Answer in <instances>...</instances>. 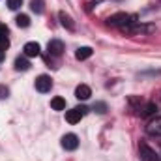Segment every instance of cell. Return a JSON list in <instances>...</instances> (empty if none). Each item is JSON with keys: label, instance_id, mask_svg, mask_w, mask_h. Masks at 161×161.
<instances>
[{"label": "cell", "instance_id": "cell-1", "mask_svg": "<svg viewBox=\"0 0 161 161\" xmlns=\"http://www.w3.org/2000/svg\"><path fill=\"white\" fill-rule=\"evenodd\" d=\"M107 23H109V26H116V28L125 30V28H129L131 25H135V23H139V21H137V15L116 13V15H111V17L107 19Z\"/></svg>", "mask_w": 161, "mask_h": 161}, {"label": "cell", "instance_id": "cell-2", "mask_svg": "<svg viewBox=\"0 0 161 161\" xmlns=\"http://www.w3.org/2000/svg\"><path fill=\"white\" fill-rule=\"evenodd\" d=\"M139 154H141L142 161H161L158 158V154H156V150H152L146 142H141L139 144Z\"/></svg>", "mask_w": 161, "mask_h": 161}, {"label": "cell", "instance_id": "cell-3", "mask_svg": "<svg viewBox=\"0 0 161 161\" xmlns=\"http://www.w3.org/2000/svg\"><path fill=\"white\" fill-rule=\"evenodd\" d=\"M60 144H62L64 150H77L79 148V137L75 133H68V135L62 137V142Z\"/></svg>", "mask_w": 161, "mask_h": 161}, {"label": "cell", "instance_id": "cell-4", "mask_svg": "<svg viewBox=\"0 0 161 161\" xmlns=\"http://www.w3.org/2000/svg\"><path fill=\"white\" fill-rule=\"evenodd\" d=\"M86 113H88L86 107H75V109H71V111L66 113V120L69 122V124H77V122H80V118H82Z\"/></svg>", "mask_w": 161, "mask_h": 161}, {"label": "cell", "instance_id": "cell-5", "mask_svg": "<svg viewBox=\"0 0 161 161\" xmlns=\"http://www.w3.org/2000/svg\"><path fill=\"white\" fill-rule=\"evenodd\" d=\"M146 133L152 137H161V116H154L146 124Z\"/></svg>", "mask_w": 161, "mask_h": 161}, {"label": "cell", "instance_id": "cell-6", "mask_svg": "<svg viewBox=\"0 0 161 161\" xmlns=\"http://www.w3.org/2000/svg\"><path fill=\"white\" fill-rule=\"evenodd\" d=\"M51 88H53V80H51L49 75H40V77L36 79V90H38V92L47 94Z\"/></svg>", "mask_w": 161, "mask_h": 161}, {"label": "cell", "instance_id": "cell-7", "mask_svg": "<svg viewBox=\"0 0 161 161\" xmlns=\"http://www.w3.org/2000/svg\"><path fill=\"white\" fill-rule=\"evenodd\" d=\"M23 53H25L26 58H36V56H40V53H41L40 43H36V41H28V43L23 47Z\"/></svg>", "mask_w": 161, "mask_h": 161}, {"label": "cell", "instance_id": "cell-8", "mask_svg": "<svg viewBox=\"0 0 161 161\" xmlns=\"http://www.w3.org/2000/svg\"><path fill=\"white\" fill-rule=\"evenodd\" d=\"M47 49H49V54H53V56H60L62 53H64V43L60 40H51L49 41V45H47Z\"/></svg>", "mask_w": 161, "mask_h": 161}, {"label": "cell", "instance_id": "cell-9", "mask_svg": "<svg viewBox=\"0 0 161 161\" xmlns=\"http://www.w3.org/2000/svg\"><path fill=\"white\" fill-rule=\"evenodd\" d=\"M8 34H9L8 26H6V25H0V51H4V53H6V49L9 47V38H8Z\"/></svg>", "mask_w": 161, "mask_h": 161}, {"label": "cell", "instance_id": "cell-10", "mask_svg": "<svg viewBox=\"0 0 161 161\" xmlns=\"http://www.w3.org/2000/svg\"><path fill=\"white\" fill-rule=\"evenodd\" d=\"M90 96H92V90H90L88 84H79V86L75 88V97H77V99H82V101H84V99H88Z\"/></svg>", "mask_w": 161, "mask_h": 161}, {"label": "cell", "instance_id": "cell-11", "mask_svg": "<svg viewBox=\"0 0 161 161\" xmlns=\"http://www.w3.org/2000/svg\"><path fill=\"white\" fill-rule=\"evenodd\" d=\"M139 113H141L142 118H146V116H154V114L158 113V105H156V103H146L144 107L139 109Z\"/></svg>", "mask_w": 161, "mask_h": 161}, {"label": "cell", "instance_id": "cell-12", "mask_svg": "<svg viewBox=\"0 0 161 161\" xmlns=\"http://www.w3.org/2000/svg\"><path fill=\"white\" fill-rule=\"evenodd\" d=\"M15 69H17V71H26V69H30V62L26 60V56L15 58Z\"/></svg>", "mask_w": 161, "mask_h": 161}, {"label": "cell", "instance_id": "cell-13", "mask_svg": "<svg viewBox=\"0 0 161 161\" xmlns=\"http://www.w3.org/2000/svg\"><path fill=\"white\" fill-rule=\"evenodd\" d=\"M90 56H92V49H90V47H79L77 53H75V58H77V60H86V58H90Z\"/></svg>", "mask_w": 161, "mask_h": 161}, {"label": "cell", "instance_id": "cell-14", "mask_svg": "<svg viewBox=\"0 0 161 161\" xmlns=\"http://www.w3.org/2000/svg\"><path fill=\"white\" fill-rule=\"evenodd\" d=\"M15 23H17V26L26 28V26H30V17H28V15H25V13H21V15H17V17H15Z\"/></svg>", "mask_w": 161, "mask_h": 161}, {"label": "cell", "instance_id": "cell-15", "mask_svg": "<svg viewBox=\"0 0 161 161\" xmlns=\"http://www.w3.org/2000/svg\"><path fill=\"white\" fill-rule=\"evenodd\" d=\"M51 107H53L54 111H64V109H66V99H64V97H53Z\"/></svg>", "mask_w": 161, "mask_h": 161}, {"label": "cell", "instance_id": "cell-16", "mask_svg": "<svg viewBox=\"0 0 161 161\" xmlns=\"http://www.w3.org/2000/svg\"><path fill=\"white\" fill-rule=\"evenodd\" d=\"M60 21H62V25H64L68 30H73V28H75V25H73L71 17H69V15H66L64 11H60Z\"/></svg>", "mask_w": 161, "mask_h": 161}, {"label": "cell", "instance_id": "cell-17", "mask_svg": "<svg viewBox=\"0 0 161 161\" xmlns=\"http://www.w3.org/2000/svg\"><path fill=\"white\" fill-rule=\"evenodd\" d=\"M30 8H32L34 13H43V0H32Z\"/></svg>", "mask_w": 161, "mask_h": 161}, {"label": "cell", "instance_id": "cell-18", "mask_svg": "<svg viewBox=\"0 0 161 161\" xmlns=\"http://www.w3.org/2000/svg\"><path fill=\"white\" fill-rule=\"evenodd\" d=\"M21 6H23V0H8V8H9V9H13V11H15V9H19Z\"/></svg>", "mask_w": 161, "mask_h": 161}, {"label": "cell", "instance_id": "cell-19", "mask_svg": "<svg viewBox=\"0 0 161 161\" xmlns=\"http://www.w3.org/2000/svg\"><path fill=\"white\" fill-rule=\"evenodd\" d=\"M94 111H96V113H99V114H103V113L107 111V103H103V101L96 103V105H94Z\"/></svg>", "mask_w": 161, "mask_h": 161}, {"label": "cell", "instance_id": "cell-20", "mask_svg": "<svg viewBox=\"0 0 161 161\" xmlns=\"http://www.w3.org/2000/svg\"><path fill=\"white\" fill-rule=\"evenodd\" d=\"M8 96H9V90H8L4 84H0V99H6Z\"/></svg>", "mask_w": 161, "mask_h": 161}, {"label": "cell", "instance_id": "cell-21", "mask_svg": "<svg viewBox=\"0 0 161 161\" xmlns=\"http://www.w3.org/2000/svg\"><path fill=\"white\" fill-rule=\"evenodd\" d=\"M4 56H6V53H4V51H0V62L4 60Z\"/></svg>", "mask_w": 161, "mask_h": 161}]
</instances>
